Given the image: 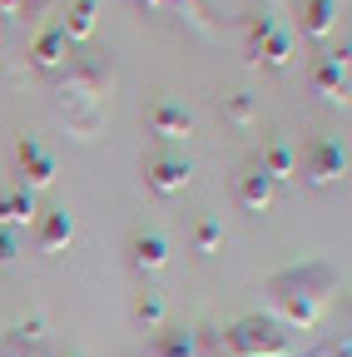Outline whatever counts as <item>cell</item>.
<instances>
[{"label":"cell","instance_id":"cell-1","mask_svg":"<svg viewBox=\"0 0 352 357\" xmlns=\"http://www.w3.org/2000/svg\"><path fill=\"white\" fill-rule=\"evenodd\" d=\"M337 293V273L328 263H298V268H283L278 278H268V303L283 328H313L318 312L332 303Z\"/></svg>","mask_w":352,"mask_h":357},{"label":"cell","instance_id":"cell-2","mask_svg":"<svg viewBox=\"0 0 352 357\" xmlns=\"http://www.w3.org/2000/svg\"><path fill=\"white\" fill-rule=\"evenodd\" d=\"M229 357H288V328L273 318H238L224 333Z\"/></svg>","mask_w":352,"mask_h":357},{"label":"cell","instance_id":"cell-3","mask_svg":"<svg viewBox=\"0 0 352 357\" xmlns=\"http://www.w3.org/2000/svg\"><path fill=\"white\" fill-rule=\"evenodd\" d=\"M109 65H70L65 79L55 84V105L60 109H105L109 95Z\"/></svg>","mask_w":352,"mask_h":357},{"label":"cell","instance_id":"cell-4","mask_svg":"<svg viewBox=\"0 0 352 357\" xmlns=\"http://www.w3.org/2000/svg\"><path fill=\"white\" fill-rule=\"evenodd\" d=\"M347 174V149L342 139H313L303 154V178L307 184H332V178Z\"/></svg>","mask_w":352,"mask_h":357},{"label":"cell","instance_id":"cell-5","mask_svg":"<svg viewBox=\"0 0 352 357\" xmlns=\"http://www.w3.org/2000/svg\"><path fill=\"white\" fill-rule=\"evenodd\" d=\"M15 164H20V184H25L30 194L55 184V154H50L45 144H40V139H30V134L15 144Z\"/></svg>","mask_w":352,"mask_h":357},{"label":"cell","instance_id":"cell-6","mask_svg":"<svg viewBox=\"0 0 352 357\" xmlns=\"http://www.w3.org/2000/svg\"><path fill=\"white\" fill-rule=\"evenodd\" d=\"M189 174H194V169H189V159H179V154H154V159L144 164L149 189L164 194V199H169V194H184V189H189Z\"/></svg>","mask_w":352,"mask_h":357},{"label":"cell","instance_id":"cell-7","mask_svg":"<svg viewBox=\"0 0 352 357\" xmlns=\"http://www.w3.org/2000/svg\"><path fill=\"white\" fill-rule=\"evenodd\" d=\"M149 129L159 134L164 144H184L189 134H194V114H189L179 100H159V105L149 109Z\"/></svg>","mask_w":352,"mask_h":357},{"label":"cell","instance_id":"cell-8","mask_svg":"<svg viewBox=\"0 0 352 357\" xmlns=\"http://www.w3.org/2000/svg\"><path fill=\"white\" fill-rule=\"evenodd\" d=\"M313 89L328 100V105H347V45L332 50L318 70H313Z\"/></svg>","mask_w":352,"mask_h":357},{"label":"cell","instance_id":"cell-9","mask_svg":"<svg viewBox=\"0 0 352 357\" xmlns=\"http://www.w3.org/2000/svg\"><path fill=\"white\" fill-rule=\"evenodd\" d=\"M248 55H253L258 65H268V70H288V65H293V35H288L283 25H268V30L248 45Z\"/></svg>","mask_w":352,"mask_h":357},{"label":"cell","instance_id":"cell-10","mask_svg":"<svg viewBox=\"0 0 352 357\" xmlns=\"http://www.w3.org/2000/svg\"><path fill=\"white\" fill-rule=\"evenodd\" d=\"M75 243V213L70 208H50V213H40V253H65Z\"/></svg>","mask_w":352,"mask_h":357},{"label":"cell","instance_id":"cell-11","mask_svg":"<svg viewBox=\"0 0 352 357\" xmlns=\"http://www.w3.org/2000/svg\"><path fill=\"white\" fill-rule=\"evenodd\" d=\"M273 189H278V184H273L258 164L243 169V174H238V208H243V213H263V208L273 204Z\"/></svg>","mask_w":352,"mask_h":357},{"label":"cell","instance_id":"cell-12","mask_svg":"<svg viewBox=\"0 0 352 357\" xmlns=\"http://www.w3.org/2000/svg\"><path fill=\"white\" fill-rule=\"evenodd\" d=\"M40 218V208H35V194L25 189V184H15V189H6L0 194V229H25V223H35Z\"/></svg>","mask_w":352,"mask_h":357},{"label":"cell","instance_id":"cell-13","mask_svg":"<svg viewBox=\"0 0 352 357\" xmlns=\"http://www.w3.org/2000/svg\"><path fill=\"white\" fill-rule=\"evenodd\" d=\"M129 263H135L139 268V273H159V268L169 263V238L164 234H135V238H129Z\"/></svg>","mask_w":352,"mask_h":357},{"label":"cell","instance_id":"cell-14","mask_svg":"<svg viewBox=\"0 0 352 357\" xmlns=\"http://www.w3.org/2000/svg\"><path fill=\"white\" fill-rule=\"evenodd\" d=\"M95 25H100V0H70V6H65L60 30H65V40H70V45L90 40V35H95Z\"/></svg>","mask_w":352,"mask_h":357},{"label":"cell","instance_id":"cell-15","mask_svg":"<svg viewBox=\"0 0 352 357\" xmlns=\"http://www.w3.org/2000/svg\"><path fill=\"white\" fill-rule=\"evenodd\" d=\"M65 55H70V40H65L60 25H45V30L35 35V45H30V60H35L40 70H60Z\"/></svg>","mask_w":352,"mask_h":357},{"label":"cell","instance_id":"cell-16","mask_svg":"<svg viewBox=\"0 0 352 357\" xmlns=\"http://www.w3.org/2000/svg\"><path fill=\"white\" fill-rule=\"evenodd\" d=\"M298 20H303V35L323 40L337 25V0H298Z\"/></svg>","mask_w":352,"mask_h":357},{"label":"cell","instance_id":"cell-17","mask_svg":"<svg viewBox=\"0 0 352 357\" xmlns=\"http://www.w3.org/2000/svg\"><path fill=\"white\" fill-rule=\"evenodd\" d=\"M258 169L268 174L273 184H278V178H293V174H298V154H293V144H283V139H268V144H263V159H258Z\"/></svg>","mask_w":352,"mask_h":357},{"label":"cell","instance_id":"cell-18","mask_svg":"<svg viewBox=\"0 0 352 357\" xmlns=\"http://www.w3.org/2000/svg\"><path fill=\"white\" fill-rule=\"evenodd\" d=\"M154 357H204V337L189 328H169V333H159Z\"/></svg>","mask_w":352,"mask_h":357},{"label":"cell","instance_id":"cell-19","mask_svg":"<svg viewBox=\"0 0 352 357\" xmlns=\"http://www.w3.org/2000/svg\"><path fill=\"white\" fill-rule=\"evenodd\" d=\"M164 312H169V303H164L159 288H144V293L135 298V323H139V328H164Z\"/></svg>","mask_w":352,"mask_h":357},{"label":"cell","instance_id":"cell-20","mask_svg":"<svg viewBox=\"0 0 352 357\" xmlns=\"http://www.w3.org/2000/svg\"><path fill=\"white\" fill-rule=\"evenodd\" d=\"M218 243H224V223H218V218H199L194 223V248L199 253H213Z\"/></svg>","mask_w":352,"mask_h":357},{"label":"cell","instance_id":"cell-21","mask_svg":"<svg viewBox=\"0 0 352 357\" xmlns=\"http://www.w3.org/2000/svg\"><path fill=\"white\" fill-rule=\"evenodd\" d=\"M224 119L238 124V129H248L253 124V100L248 95H224Z\"/></svg>","mask_w":352,"mask_h":357},{"label":"cell","instance_id":"cell-22","mask_svg":"<svg viewBox=\"0 0 352 357\" xmlns=\"http://www.w3.org/2000/svg\"><path fill=\"white\" fill-rule=\"evenodd\" d=\"M20 258V234L15 229H0V268H10Z\"/></svg>","mask_w":352,"mask_h":357},{"label":"cell","instance_id":"cell-23","mask_svg":"<svg viewBox=\"0 0 352 357\" xmlns=\"http://www.w3.org/2000/svg\"><path fill=\"white\" fill-rule=\"evenodd\" d=\"M0 15H20V0H0Z\"/></svg>","mask_w":352,"mask_h":357},{"label":"cell","instance_id":"cell-24","mask_svg":"<svg viewBox=\"0 0 352 357\" xmlns=\"http://www.w3.org/2000/svg\"><path fill=\"white\" fill-rule=\"evenodd\" d=\"M135 6H144V10H159V6H164V0H135Z\"/></svg>","mask_w":352,"mask_h":357},{"label":"cell","instance_id":"cell-25","mask_svg":"<svg viewBox=\"0 0 352 357\" xmlns=\"http://www.w3.org/2000/svg\"><path fill=\"white\" fill-rule=\"evenodd\" d=\"M303 357H323V352H303Z\"/></svg>","mask_w":352,"mask_h":357},{"label":"cell","instance_id":"cell-26","mask_svg":"<svg viewBox=\"0 0 352 357\" xmlns=\"http://www.w3.org/2000/svg\"><path fill=\"white\" fill-rule=\"evenodd\" d=\"M174 6H184V0H174Z\"/></svg>","mask_w":352,"mask_h":357},{"label":"cell","instance_id":"cell-27","mask_svg":"<svg viewBox=\"0 0 352 357\" xmlns=\"http://www.w3.org/2000/svg\"><path fill=\"white\" fill-rule=\"evenodd\" d=\"M45 357H50V352H45Z\"/></svg>","mask_w":352,"mask_h":357}]
</instances>
